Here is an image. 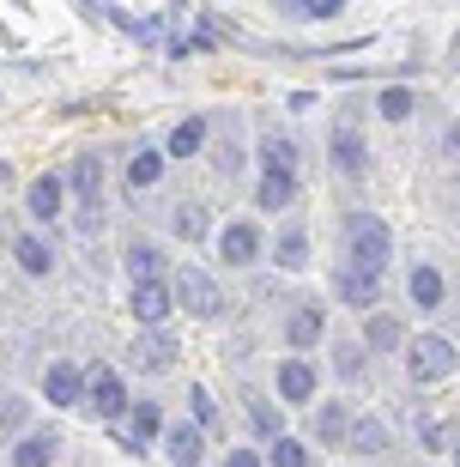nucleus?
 Segmentation results:
<instances>
[{
  "label": "nucleus",
  "instance_id": "f257e3e1",
  "mask_svg": "<svg viewBox=\"0 0 460 467\" xmlns=\"http://www.w3.org/2000/svg\"><path fill=\"white\" fill-rule=\"evenodd\" d=\"M345 255H352V267H370V274H382L394 255V231L375 219V213H352L345 219Z\"/></svg>",
  "mask_w": 460,
  "mask_h": 467
},
{
  "label": "nucleus",
  "instance_id": "f03ea898",
  "mask_svg": "<svg viewBox=\"0 0 460 467\" xmlns=\"http://www.w3.org/2000/svg\"><path fill=\"white\" fill-rule=\"evenodd\" d=\"M170 285H176V310H188L194 322H219L224 316V292L206 267H176Z\"/></svg>",
  "mask_w": 460,
  "mask_h": 467
},
{
  "label": "nucleus",
  "instance_id": "7ed1b4c3",
  "mask_svg": "<svg viewBox=\"0 0 460 467\" xmlns=\"http://www.w3.org/2000/svg\"><path fill=\"white\" fill-rule=\"evenodd\" d=\"M91 370V389H86V413L103 419V425H116L121 413H134V400H128V382H121V370H109V364H86Z\"/></svg>",
  "mask_w": 460,
  "mask_h": 467
},
{
  "label": "nucleus",
  "instance_id": "20e7f679",
  "mask_svg": "<svg viewBox=\"0 0 460 467\" xmlns=\"http://www.w3.org/2000/svg\"><path fill=\"white\" fill-rule=\"evenodd\" d=\"M128 310H134L139 328H164L170 310H176V285L170 279H134L128 285Z\"/></svg>",
  "mask_w": 460,
  "mask_h": 467
},
{
  "label": "nucleus",
  "instance_id": "39448f33",
  "mask_svg": "<svg viewBox=\"0 0 460 467\" xmlns=\"http://www.w3.org/2000/svg\"><path fill=\"white\" fill-rule=\"evenodd\" d=\"M86 389H91V370L73 358H55L43 370V400L49 407H86Z\"/></svg>",
  "mask_w": 460,
  "mask_h": 467
},
{
  "label": "nucleus",
  "instance_id": "423d86ee",
  "mask_svg": "<svg viewBox=\"0 0 460 467\" xmlns=\"http://www.w3.org/2000/svg\"><path fill=\"white\" fill-rule=\"evenodd\" d=\"M176 340L164 328H139L134 334V347H128V364H134L139 377H164V370H176Z\"/></svg>",
  "mask_w": 460,
  "mask_h": 467
},
{
  "label": "nucleus",
  "instance_id": "0eeeda50",
  "mask_svg": "<svg viewBox=\"0 0 460 467\" xmlns=\"http://www.w3.org/2000/svg\"><path fill=\"white\" fill-rule=\"evenodd\" d=\"M25 213H31L36 225H55V219L67 213V176H61V171H43L31 189H25Z\"/></svg>",
  "mask_w": 460,
  "mask_h": 467
},
{
  "label": "nucleus",
  "instance_id": "6e6552de",
  "mask_svg": "<svg viewBox=\"0 0 460 467\" xmlns=\"http://www.w3.org/2000/svg\"><path fill=\"white\" fill-rule=\"evenodd\" d=\"M406 364H412V377H418V382H443L460 358H455V347H448L443 334H424V340H412Z\"/></svg>",
  "mask_w": 460,
  "mask_h": 467
},
{
  "label": "nucleus",
  "instance_id": "1a4fd4ad",
  "mask_svg": "<svg viewBox=\"0 0 460 467\" xmlns=\"http://www.w3.org/2000/svg\"><path fill=\"white\" fill-rule=\"evenodd\" d=\"M333 292H340V304H352V310H375L382 304V274H370V267H333Z\"/></svg>",
  "mask_w": 460,
  "mask_h": 467
},
{
  "label": "nucleus",
  "instance_id": "9d476101",
  "mask_svg": "<svg viewBox=\"0 0 460 467\" xmlns=\"http://www.w3.org/2000/svg\"><path fill=\"white\" fill-rule=\"evenodd\" d=\"M55 455H61V431H55V425H43V431L13 437L6 462H13V467H55Z\"/></svg>",
  "mask_w": 460,
  "mask_h": 467
},
{
  "label": "nucleus",
  "instance_id": "9b49d317",
  "mask_svg": "<svg viewBox=\"0 0 460 467\" xmlns=\"http://www.w3.org/2000/svg\"><path fill=\"white\" fill-rule=\"evenodd\" d=\"M327 146H333V164H340L345 176H363V171H370V152H363L358 116H340V121H333V140H327Z\"/></svg>",
  "mask_w": 460,
  "mask_h": 467
},
{
  "label": "nucleus",
  "instance_id": "f8f14e48",
  "mask_svg": "<svg viewBox=\"0 0 460 467\" xmlns=\"http://www.w3.org/2000/svg\"><path fill=\"white\" fill-rule=\"evenodd\" d=\"M315 389H322V370H315L309 358H285L279 364V400H285V407L315 400Z\"/></svg>",
  "mask_w": 460,
  "mask_h": 467
},
{
  "label": "nucleus",
  "instance_id": "ddd939ff",
  "mask_svg": "<svg viewBox=\"0 0 460 467\" xmlns=\"http://www.w3.org/2000/svg\"><path fill=\"white\" fill-rule=\"evenodd\" d=\"M219 255L230 261V267H249V261L261 255V231L249 225V219H230V225L219 231Z\"/></svg>",
  "mask_w": 460,
  "mask_h": 467
},
{
  "label": "nucleus",
  "instance_id": "4468645a",
  "mask_svg": "<svg viewBox=\"0 0 460 467\" xmlns=\"http://www.w3.org/2000/svg\"><path fill=\"white\" fill-rule=\"evenodd\" d=\"M164 164H170V152H158V146H139V152L128 158V171H121V189H128V201H134L139 189H152L158 176H164Z\"/></svg>",
  "mask_w": 460,
  "mask_h": 467
},
{
  "label": "nucleus",
  "instance_id": "2eb2a0df",
  "mask_svg": "<svg viewBox=\"0 0 460 467\" xmlns=\"http://www.w3.org/2000/svg\"><path fill=\"white\" fill-rule=\"evenodd\" d=\"M164 450H170V467H200L206 431L194 425V419H182V425H170V431H164Z\"/></svg>",
  "mask_w": 460,
  "mask_h": 467
},
{
  "label": "nucleus",
  "instance_id": "dca6fc26",
  "mask_svg": "<svg viewBox=\"0 0 460 467\" xmlns=\"http://www.w3.org/2000/svg\"><path fill=\"white\" fill-rule=\"evenodd\" d=\"M327 334V310L322 304H303V310H291V322H285V340H291V352H309L315 340Z\"/></svg>",
  "mask_w": 460,
  "mask_h": 467
},
{
  "label": "nucleus",
  "instance_id": "f3484780",
  "mask_svg": "<svg viewBox=\"0 0 460 467\" xmlns=\"http://www.w3.org/2000/svg\"><path fill=\"white\" fill-rule=\"evenodd\" d=\"M13 255H18V267H25L31 279H49L55 274V249L43 237H31V231H18V237H13Z\"/></svg>",
  "mask_w": 460,
  "mask_h": 467
},
{
  "label": "nucleus",
  "instance_id": "a211bd4d",
  "mask_svg": "<svg viewBox=\"0 0 460 467\" xmlns=\"http://www.w3.org/2000/svg\"><path fill=\"white\" fill-rule=\"evenodd\" d=\"M128 285H134V279H164V249H158V243H146V237H134L128 243Z\"/></svg>",
  "mask_w": 460,
  "mask_h": 467
},
{
  "label": "nucleus",
  "instance_id": "6ab92c4d",
  "mask_svg": "<svg viewBox=\"0 0 460 467\" xmlns=\"http://www.w3.org/2000/svg\"><path fill=\"white\" fill-rule=\"evenodd\" d=\"M291 201H297V171H267V176H261V189H255V207L279 213V207H291Z\"/></svg>",
  "mask_w": 460,
  "mask_h": 467
},
{
  "label": "nucleus",
  "instance_id": "aec40b11",
  "mask_svg": "<svg viewBox=\"0 0 460 467\" xmlns=\"http://www.w3.org/2000/svg\"><path fill=\"white\" fill-rule=\"evenodd\" d=\"M352 437V413H345V400H327V407H315V443H345Z\"/></svg>",
  "mask_w": 460,
  "mask_h": 467
},
{
  "label": "nucleus",
  "instance_id": "412c9836",
  "mask_svg": "<svg viewBox=\"0 0 460 467\" xmlns=\"http://www.w3.org/2000/svg\"><path fill=\"white\" fill-rule=\"evenodd\" d=\"M200 146H206V116L176 121V128H170V140H164V152H170V158H194Z\"/></svg>",
  "mask_w": 460,
  "mask_h": 467
},
{
  "label": "nucleus",
  "instance_id": "4be33fe9",
  "mask_svg": "<svg viewBox=\"0 0 460 467\" xmlns=\"http://www.w3.org/2000/svg\"><path fill=\"white\" fill-rule=\"evenodd\" d=\"M400 340H406V328H400L394 316H375V310L363 316V347H370V352H394Z\"/></svg>",
  "mask_w": 460,
  "mask_h": 467
},
{
  "label": "nucleus",
  "instance_id": "5701e85b",
  "mask_svg": "<svg viewBox=\"0 0 460 467\" xmlns=\"http://www.w3.org/2000/svg\"><path fill=\"white\" fill-rule=\"evenodd\" d=\"M345 450L382 455V450H388V425H382V419H352V437H345Z\"/></svg>",
  "mask_w": 460,
  "mask_h": 467
},
{
  "label": "nucleus",
  "instance_id": "b1692460",
  "mask_svg": "<svg viewBox=\"0 0 460 467\" xmlns=\"http://www.w3.org/2000/svg\"><path fill=\"white\" fill-rule=\"evenodd\" d=\"M273 261H279V267H285V274H303V267H309V237H303V225H291L285 237H279Z\"/></svg>",
  "mask_w": 460,
  "mask_h": 467
},
{
  "label": "nucleus",
  "instance_id": "393cba45",
  "mask_svg": "<svg viewBox=\"0 0 460 467\" xmlns=\"http://www.w3.org/2000/svg\"><path fill=\"white\" fill-rule=\"evenodd\" d=\"M261 164H267V171H297V146H291L279 128H267V134H261Z\"/></svg>",
  "mask_w": 460,
  "mask_h": 467
},
{
  "label": "nucleus",
  "instance_id": "a878e982",
  "mask_svg": "<svg viewBox=\"0 0 460 467\" xmlns=\"http://www.w3.org/2000/svg\"><path fill=\"white\" fill-rule=\"evenodd\" d=\"M443 274H436V267H412V304H424V310H436V304H443Z\"/></svg>",
  "mask_w": 460,
  "mask_h": 467
},
{
  "label": "nucleus",
  "instance_id": "bb28decb",
  "mask_svg": "<svg viewBox=\"0 0 460 467\" xmlns=\"http://www.w3.org/2000/svg\"><path fill=\"white\" fill-rule=\"evenodd\" d=\"M170 231H176L182 243H200V237H206V207H194V201H182V207L170 213Z\"/></svg>",
  "mask_w": 460,
  "mask_h": 467
},
{
  "label": "nucleus",
  "instance_id": "cd10ccee",
  "mask_svg": "<svg viewBox=\"0 0 460 467\" xmlns=\"http://www.w3.org/2000/svg\"><path fill=\"white\" fill-rule=\"evenodd\" d=\"M375 109H382V121H406L412 109H418V98H412L406 86H388L382 98H375Z\"/></svg>",
  "mask_w": 460,
  "mask_h": 467
},
{
  "label": "nucleus",
  "instance_id": "c85d7f7f",
  "mask_svg": "<svg viewBox=\"0 0 460 467\" xmlns=\"http://www.w3.org/2000/svg\"><path fill=\"white\" fill-rule=\"evenodd\" d=\"M345 0H279V13H291V18H333Z\"/></svg>",
  "mask_w": 460,
  "mask_h": 467
},
{
  "label": "nucleus",
  "instance_id": "c756f323",
  "mask_svg": "<svg viewBox=\"0 0 460 467\" xmlns=\"http://www.w3.org/2000/svg\"><path fill=\"white\" fill-rule=\"evenodd\" d=\"M267 467H309V450L297 443V437H273V455H267Z\"/></svg>",
  "mask_w": 460,
  "mask_h": 467
},
{
  "label": "nucleus",
  "instance_id": "7c9ffc66",
  "mask_svg": "<svg viewBox=\"0 0 460 467\" xmlns=\"http://www.w3.org/2000/svg\"><path fill=\"white\" fill-rule=\"evenodd\" d=\"M249 419H255V431H261V437H285V431H279V407H273V400L249 395Z\"/></svg>",
  "mask_w": 460,
  "mask_h": 467
},
{
  "label": "nucleus",
  "instance_id": "2f4dec72",
  "mask_svg": "<svg viewBox=\"0 0 460 467\" xmlns=\"http://www.w3.org/2000/svg\"><path fill=\"white\" fill-rule=\"evenodd\" d=\"M188 400H194V425H200V431H219V400L206 395L200 382H194V389H188Z\"/></svg>",
  "mask_w": 460,
  "mask_h": 467
},
{
  "label": "nucleus",
  "instance_id": "473e14b6",
  "mask_svg": "<svg viewBox=\"0 0 460 467\" xmlns=\"http://www.w3.org/2000/svg\"><path fill=\"white\" fill-rule=\"evenodd\" d=\"M18 425H25V400L6 395V400H0V431H18Z\"/></svg>",
  "mask_w": 460,
  "mask_h": 467
},
{
  "label": "nucleus",
  "instance_id": "72a5a7b5",
  "mask_svg": "<svg viewBox=\"0 0 460 467\" xmlns=\"http://www.w3.org/2000/svg\"><path fill=\"white\" fill-rule=\"evenodd\" d=\"M363 370V347H340V377H358Z\"/></svg>",
  "mask_w": 460,
  "mask_h": 467
},
{
  "label": "nucleus",
  "instance_id": "f704fd0d",
  "mask_svg": "<svg viewBox=\"0 0 460 467\" xmlns=\"http://www.w3.org/2000/svg\"><path fill=\"white\" fill-rule=\"evenodd\" d=\"M418 437H424L430 450H436V443H448V419H436V425H418Z\"/></svg>",
  "mask_w": 460,
  "mask_h": 467
},
{
  "label": "nucleus",
  "instance_id": "c9c22d12",
  "mask_svg": "<svg viewBox=\"0 0 460 467\" xmlns=\"http://www.w3.org/2000/svg\"><path fill=\"white\" fill-rule=\"evenodd\" d=\"M224 467H267V462H261L255 450H230V455H224Z\"/></svg>",
  "mask_w": 460,
  "mask_h": 467
},
{
  "label": "nucleus",
  "instance_id": "e433bc0d",
  "mask_svg": "<svg viewBox=\"0 0 460 467\" xmlns=\"http://www.w3.org/2000/svg\"><path fill=\"white\" fill-rule=\"evenodd\" d=\"M443 152L460 164V121H455V128H443Z\"/></svg>",
  "mask_w": 460,
  "mask_h": 467
},
{
  "label": "nucleus",
  "instance_id": "4c0bfd02",
  "mask_svg": "<svg viewBox=\"0 0 460 467\" xmlns=\"http://www.w3.org/2000/svg\"><path fill=\"white\" fill-rule=\"evenodd\" d=\"M6 176H13V171H6V164H0V189H6Z\"/></svg>",
  "mask_w": 460,
  "mask_h": 467
},
{
  "label": "nucleus",
  "instance_id": "58836bf2",
  "mask_svg": "<svg viewBox=\"0 0 460 467\" xmlns=\"http://www.w3.org/2000/svg\"><path fill=\"white\" fill-rule=\"evenodd\" d=\"M455 61H460V36H455Z\"/></svg>",
  "mask_w": 460,
  "mask_h": 467
},
{
  "label": "nucleus",
  "instance_id": "ea45409f",
  "mask_svg": "<svg viewBox=\"0 0 460 467\" xmlns=\"http://www.w3.org/2000/svg\"><path fill=\"white\" fill-rule=\"evenodd\" d=\"M455 467H460V455H455Z\"/></svg>",
  "mask_w": 460,
  "mask_h": 467
}]
</instances>
